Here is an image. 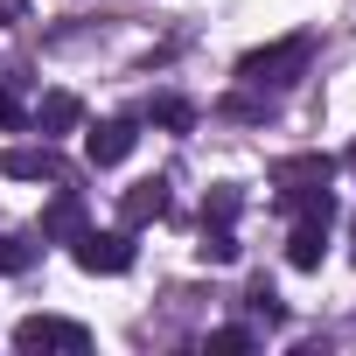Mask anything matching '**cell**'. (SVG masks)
<instances>
[{
    "label": "cell",
    "instance_id": "30bf717a",
    "mask_svg": "<svg viewBox=\"0 0 356 356\" xmlns=\"http://www.w3.org/2000/svg\"><path fill=\"white\" fill-rule=\"evenodd\" d=\"M147 119H154V126H168V133H189V126H196V105H189V98H154V105H147Z\"/></svg>",
    "mask_w": 356,
    "mask_h": 356
},
{
    "label": "cell",
    "instance_id": "9a60e30c",
    "mask_svg": "<svg viewBox=\"0 0 356 356\" xmlns=\"http://www.w3.org/2000/svg\"><path fill=\"white\" fill-rule=\"evenodd\" d=\"M203 349H210V356H245V349H252V328H217Z\"/></svg>",
    "mask_w": 356,
    "mask_h": 356
},
{
    "label": "cell",
    "instance_id": "2e32d148",
    "mask_svg": "<svg viewBox=\"0 0 356 356\" xmlns=\"http://www.w3.org/2000/svg\"><path fill=\"white\" fill-rule=\"evenodd\" d=\"M203 217H210V224H231V217H238V189H210Z\"/></svg>",
    "mask_w": 356,
    "mask_h": 356
},
{
    "label": "cell",
    "instance_id": "6da1fadb",
    "mask_svg": "<svg viewBox=\"0 0 356 356\" xmlns=\"http://www.w3.org/2000/svg\"><path fill=\"white\" fill-rule=\"evenodd\" d=\"M307 63H314V35H286V42L252 49V56L238 63V84H245V91H286V84L307 77Z\"/></svg>",
    "mask_w": 356,
    "mask_h": 356
},
{
    "label": "cell",
    "instance_id": "3957f363",
    "mask_svg": "<svg viewBox=\"0 0 356 356\" xmlns=\"http://www.w3.org/2000/svg\"><path fill=\"white\" fill-rule=\"evenodd\" d=\"M70 259L84 266V273H126L133 266V231H77L70 238Z\"/></svg>",
    "mask_w": 356,
    "mask_h": 356
},
{
    "label": "cell",
    "instance_id": "ba28073f",
    "mask_svg": "<svg viewBox=\"0 0 356 356\" xmlns=\"http://www.w3.org/2000/svg\"><path fill=\"white\" fill-rule=\"evenodd\" d=\"M35 126H42V140H56V133H77V126H84V105H77L70 91H49V98L35 105Z\"/></svg>",
    "mask_w": 356,
    "mask_h": 356
},
{
    "label": "cell",
    "instance_id": "8fae6325",
    "mask_svg": "<svg viewBox=\"0 0 356 356\" xmlns=\"http://www.w3.org/2000/svg\"><path fill=\"white\" fill-rule=\"evenodd\" d=\"M196 252H203L210 266H231V259H238V238H231V224H210V217H203V245H196Z\"/></svg>",
    "mask_w": 356,
    "mask_h": 356
},
{
    "label": "cell",
    "instance_id": "7c38bea8",
    "mask_svg": "<svg viewBox=\"0 0 356 356\" xmlns=\"http://www.w3.org/2000/svg\"><path fill=\"white\" fill-rule=\"evenodd\" d=\"M29 126V105H22V91L15 84H0V133H22Z\"/></svg>",
    "mask_w": 356,
    "mask_h": 356
},
{
    "label": "cell",
    "instance_id": "52a82bcc",
    "mask_svg": "<svg viewBox=\"0 0 356 356\" xmlns=\"http://www.w3.org/2000/svg\"><path fill=\"white\" fill-rule=\"evenodd\" d=\"M133 140H140V126H133V119H105V126L84 140V154H91V168H119V161L133 154Z\"/></svg>",
    "mask_w": 356,
    "mask_h": 356
},
{
    "label": "cell",
    "instance_id": "8992f818",
    "mask_svg": "<svg viewBox=\"0 0 356 356\" xmlns=\"http://www.w3.org/2000/svg\"><path fill=\"white\" fill-rule=\"evenodd\" d=\"M168 217V182L154 175V182H133L126 196H119V224L126 231H140V224H161Z\"/></svg>",
    "mask_w": 356,
    "mask_h": 356
},
{
    "label": "cell",
    "instance_id": "5bb4252c",
    "mask_svg": "<svg viewBox=\"0 0 356 356\" xmlns=\"http://www.w3.org/2000/svg\"><path fill=\"white\" fill-rule=\"evenodd\" d=\"M224 112L245 119V126H266V119H273V98H224Z\"/></svg>",
    "mask_w": 356,
    "mask_h": 356
},
{
    "label": "cell",
    "instance_id": "5b68a950",
    "mask_svg": "<svg viewBox=\"0 0 356 356\" xmlns=\"http://www.w3.org/2000/svg\"><path fill=\"white\" fill-rule=\"evenodd\" d=\"M328 182H335V161H328V154H286V161H273L280 203H286V196H307V189H328Z\"/></svg>",
    "mask_w": 356,
    "mask_h": 356
},
{
    "label": "cell",
    "instance_id": "277c9868",
    "mask_svg": "<svg viewBox=\"0 0 356 356\" xmlns=\"http://www.w3.org/2000/svg\"><path fill=\"white\" fill-rule=\"evenodd\" d=\"M0 175L8 182H49V189H70V168H63V154L42 140V147H8L0 154Z\"/></svg>",
    "mask_w": 356,
    "mask_h": 356
},
{
    "label": "cell",
    "instance_id": "e0dca14e",
    "mask_svg": "<svg viewBox=\"0 0 356 356\" xmlns=\"http://www.w3.org/2000/svg\"><path fill=\"white\" fill-rule=\"evenodd\" d=\"M245 307H252V314H266V321H280V314H286V307H280V293H273L266 280H259V286L245 293Z\"/></svg>",
    "mask_w": 356,
    "mask_h": 356
},
{
    "label": "cell",
    "instance_id": "d6986e66",
    "mask_svg": "<svg viewBox=\"0 0 356 356\" xmlns=\"http://www.w3.org/2000/svg\"><path fill=\"white\" fill-rule=\"evenodd\" d=\"M349 161H356V147H349Z\"/></svg>",
    "mask_w": 356,
    "mask_h": 356
},
{
    "label": "cell",
    "instance_id": "ac0fdd59",
    "mask_svg": "<svg viewBox=\"0 0 356 356\" xmlns=\"http://www.w3.org/2000/svg\"><path fill=\"white\" fill-rule=\"evenodd\" d=\"M8 22H22V0H0V29H8Z\"/></svg>",
    "mask_w": 356,
    "mask_h": 356
},
{
    "label": "cell",
    "instance_id": "7a4b0ae2",
    "mask_svg": "<svg viewBox=\"0 0 356 356\" xmlns=\"http://www.w3.org/2000/svg\"><path fill=\"white\" fill-rule=\"evenodd\" d=\"M15 349H56V356H84L91 349V328L84 321H63V314H29L22 328H15Z\"/></svg>",
    "mask_w": 356,
    "mask_h": 356
},
{
    "label": "cell",
    "instance_id": "4fadbf2b",
    "mask_svg": "<svg viewBox=\"0 0 356 356\" xmlns=\"http://www.w3.org/2000/svg\"><path fill=\"white\" fill-rule=\"evenodd\" d=\"M35 259V238H0V273H29Z\"/></svg>",
    "mask_w": 356,
    "mask_h": 356
},
{
    "label": "cell",
    "instance_id": "9c48e42d",
    "mask_svg": "<svg viewBox=\"0 0 356 356\" xmlns=\"http://www.w3.org/2000/svg\"><path fill=\"white\" fill-rule=\"evenodd\" d=\"M77 231H84V203H77V196L63 189V196H56V203L42 210V238H63V245H70Z\"/></svg>",
    "mask_w": 356,
    "mask_h": 356
}]
</instances>
